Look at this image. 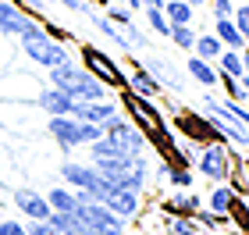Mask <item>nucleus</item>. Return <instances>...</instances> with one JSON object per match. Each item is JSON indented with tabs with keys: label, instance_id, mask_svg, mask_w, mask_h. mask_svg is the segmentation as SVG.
<instances>
[{
	"label": "nucleus",
	"instance_id": "obj_28",
	"mask_svg": "<svg viewBox=\"0 0 249 235\" xmlns=\"http://www.w3.org/2000/svg\"><path fill=\"white\" fill-rule=\"evenodd\" d=\"M164 178H167L175 189H189V185H192V171H189V167H182V164H171Z\"/></svg>",
	"mask_w": 249,
	"mask_h": 235
},
{
	"label": "nucleus",
	"instance_id": "obj_1",
	"mask_svg": "<svg viewBox=\"0 0 249 235\" xmlns=\"http://www.w3.org/2000/svg\"><path fill=\"white\" fill-rule=\"evenodd\" d=\"M50 86H57L61 93H68L71 100H110V89L75 61L50 68Z\"/></svg>",
	"mask_w": 249,
	"mask_h": 235
},
{
	"label": "nucleus",
	"instance_id": "obj_37",
	"mask_svg": "<svg viewBox=\"0 0 249 235\" xmlns=\"http://www.w3.org/2000/svg\"><path fill=\"white\" fill-rule=\"evenodd\" d=\"M185 4H189L192 11H199V7H207V4H210V0H185Z\"/></svg>",
	"mask_w": 249,
	"mask_h": 235
},
{
	"label": "nucleus",
	"instance_id": "obj_6",
	"mask_svg": "<svg viewBox=\"0 0 249 235\" xmlns=\"http://www.w3.org/2000/svg\"><path fill=\"white\" fill-rule=\"evenodd\" d=\"M21 50H25V57L32 64H39V68H57V64H68L71 61V50H68V43H57V39H21Z\"/></svg>",
	"mask_w": 249,
	"mask_h": 235
},
{
	"label": "nucleus",
	"instance_id": "obj_42",
	"mask_svg": "<svg viewBox=\"0 0 249 235\" xmlns=\"http://www.w3.org/2000/svg\"><path fill=\"white\" fill-rule=\"evenodd\" d=\"M239 4H249V0H239Z\"/></svg>",
	"mask_w": 249,
	"mask_h": 235
},
{
	"label": "nucleus",
	"instance_id": "obj_25",
	"mask_svg": "<svg viewBox=\"0 0 249 235\" xmlns=\"http://www.w3.org/2000/svg\"><path fill=\"white\" fill-rule=\"evenodd\" d=\"M192 217H196V225H199L203 232H217V228L228 225V214H213V210H207V207H199Z\"/></svg>",
	"mask_w": 249,
	"mask_h": 235
},
{
	"label": "nucleus",
	"instance_id": "obj_43",
	"mask_svg": "<svg viewBox=\"0 0 249 235\" xmlns=\"http://www.w3.org/2000/svg\"><path fill=\"white\" fill-rule=\"evenodd\" d=\"M124 235H132V232H124Z\"/></svg>",
	"mask_w": 249,
	"mask_h": 235
},
{
	"label": "nucleus",
	"instance_id": "obj_27",
	"mask_svg": "<svg viewBox=\"0 0 249 235\" xmlns=\"http://www.w3.org/2000/svg\"><path fill=\"white\" fill-rule=\"evenodd\" d=\"M121 32H124V39H128L132 54H135V50H146V47H150V36H146V32H142V25H135V21L121 25Z\"/></svg>",
	"mask_w": 249,
	"mask_h": 235
},
{
	"label": "nucleus",
	"instance_id": "obj_11",
	"mask_svg": "<svg viewBox=\"0 0 249 235\" xmlns=\"http://www.w3.org/2000/svg\"><path fill=\"white\" fill-rule=\"evenodd\" d=\"M47 132L57 139V146H61L64 153H71V150L78 146V121H75L71 114H53V118L47 121Z\"/></svg>",
	"mask_w": 249,
	"mask_h": 235
},
{
	"label": "nucleus",
	"instance_id": "obj_3",
	"mask_svg": "<svg viewBox=\"0 0 249 235\" xmlns=\"http://www.w3.org/2000/svg\"><path fill=\"white\" fill-rule=\"evenodd\" d=\"M61 178L68 189H78V193H89L96 203H104L107 193H110V182L96 175V167H86V164H75V161H64L61 164Z\"/></svg>",
	"mask_w": 249,
	"mask_h": 235
},
{
	"label": "nucleus",
	"instance_id": "obj_29",
	"mask_svg": "<svg viewBox=\"0 0 249 235\" xmlns=\"http://www.w3.org/2000/svg\"><path fill=\"white\" fill-rule=\"evenodd\" d=\"M231 21H235V29H239L242 36L249 39V4H235V11H231Z\"/></svg>",
	"mask_w": 249,
	"mask_h": 235
},
{
	"label": "nucleus",
	"instance_id": "obj_38",
	"mask_svg": "<svg viewBox=\"0 0 249 235\" xmlns=\"http://www.w3.org/2000/svg\"><path fill=\"white\" fill-rule=\"evenodd\" d=\"M239 121H242V125H246V128H249V110H246L242 104H239Z\"/></svg>",
	"mask_w": 249,
	"mask_h": 235
},
{
	"label": "nucleus",
	"instance_id": "obj_34",
	"mask_svg": "<svg viewBox=\"0 0 249 235\" xmlns=\"http://www.w3.org/2000/svg\"><path fill=\"white\" fill-rule=\"evenodd\" d=\"M0 235H29V232H25V225H21V221L4 217V221H0Z\"/></svg>",
	"mask_w": 249,
	"mask_h": 235
},
{
	"label": "nucleus",
	"instance_id": "obj_2",
	"mask_svg": "<svg viewBox=\"0 0 249 235\" xmlns=\"http://www.w3.org/2000/svg\"><path fill=\"white\" fill-rule=\"evenodd\" d=\"M78 54H82V68L93 75V78H100V82H104L110 93L128 86V75H124L118 64L110 61V54H104L100 47H93V43H82V50H78Z\"/></svg>",
	"mask_w": 249,
	"mask_h": 235
},
{
	"label": "nucleus",
	"instance_id": "obj_33",
	"mask_svg": "<svg viewBox=\"0 0 249 235\" xmlns=\"http://www.w3.org/2000/svg\"><path fill=\"white\" fill-rule=\"evenodd\" d=\"M210 11H213V18H231L235 0H210Z\"/></svg>",
	"mask_w": 249,
	"mask_h": 235
},
{
	"label": "nucleus",
	"instance_id": "obj_19",
	"mask_svg": "<svg viewBox=\"0 0 249 235\" xmlns=\"http://www.w3.org/2000/svg\"><path fill=\"white\" fill-rule=\"evenodd\" d=\"M221 75H228V78H242L246 72H242V50H228L224 47L221 54H217V64H213Z\"/></svg>",
	"mask_w": 249,
	"mask_h": 235
},
{
	"label": "nucleus",
	"instance_id": "obj_40",
	"mask_svg": "<svg viewBox=\"0 0 249 235\" xmlns=\"http://www.w3.org/2000/svg\"><path fill=\"white\" fill-rule=\"evenodd\" d=\"M242 72H246V75H249V47H246V50H242Z\"/></svg>",
	"mask_w": 249,
	"mask_h": 235
},
{
	"label": "nucleus",
	"instance_id": "obj_14",
	"mask_svg": "<svg viewBox=\"0 0 249 235\" xmlns=\"http://www.w3.org/2000/svg\"><path fill=\"white\" fill-rule=\"evenodd\" d=\"M124 89H128V93H135V96H146V100H157V96L164 93V89H160V82H157V78H153L150 72H146L142 64H139V68H135V72L128 75V86H124Z\"/></svg>",
	"mask_w": 249,
	"mask_h": 235
},
{
	"label": "nucleus",
	"instance_id": "obj_18",
	"mask_svg": "<svg viewBox=\"0 0 249 235\" xmlns=\"http://www.w3.org/2000/svg\"><path fill=\"white\" fill-rule=\"evenodd\" d=\"M89 21H93V25L100 29V32H104V36L110 39V43H114V47L121 50V54H132V47H128V39H124V32L114 25V21H110V18H104V15H96V11H93V15H89Z\"/></svg>",
	"mask_w": 249,
	"mask_h": 235
},
{
	"label": "nucleus",
	"instance_id": "obj_26",
	"mask_svg": "<svg viewBox=\"0 0 249 235\" xmlns=\"http://www.w3.org/2000/svg\"><path fill=\"white\" fill-rule=\"evenodd\" d=\"M196 36H199V32L192 29V25H171V36H167V39H175V47H182V50L192 54V47H196Z\"/></svg>",
	"mask_w": 249,
	"mask_h": 235
},
{
	"label": "nucleus",
	"instance_id": "obj_30",
	"mask_svg": "<svg viewBox=\"0 0 249 235\" xmlns=\"http://www.w3.org/2000/svg\"><path fill=\"white\" fill-rule=\"evenodd\" d=\"M175 232L178 235H199V225H196V217H185V214H175Z\"/></svg>",
	"mask_w": 249,
	"mask_h": 235
},
{
	"label": "nucleus",
	"instance_id": "obj_24",
	"mask_svg": "<svg viewBox=\"0 0 249 235\" xmlns=\"http://www.w3.org/2000/svg\"><path fill=\"white\" fill-rule=\"evenodd\" d=\"M142 11H146V25H150L153 36H171V21L160 7H142Z\"/></svg>",
	"mask_w": 249,
	"mask_h": 235
},
{
	"label": "nucleus",
	"instance_id": "obj_13",
	"mask_svg": "<svg viewBox=\"0 0 249 235\" xmlns=\"http://www.w3.org/2000/svg\"><path fill=\"white\" fill-rule=\"evenodd\" d=\"M36 104H39V110H47V114L53 118V114H71V107H75V100L68 96V93H61L57 86H47V89H39V96H36Z\"/></svg>",
	"mask_w": 249,
	"mask_h": 235
},
{
	"label": "nucleus",
	"instance_id": "obj_31",
	"mask_svg": "<svg viewBox=\"0 0 249 235\" xmlns=\"http://www.w3.org/2000/svg\"><path fill=\"white\" fill-rule=\"evenodd\" d=\"M104 18H110L114 25H128V21H135V18H132V11H128V7H118V4H110Z\"/></svg>",
	"mask_w": 249,
	"mask_h": 235
},
{
	"label": "nucleus",
	"instance_id": "obj_4",
	"mask_svg": "<svg viewBox=\"0 0 249 235\" xmlns=\"http://www.w3.org/2000/svg\"><path fill=\"white\" fill-rule=\"evenodd\" d=\"M231 167H235V161H231V150L224 146V143H203L199 146V157H196V171L203 175V178H210V182H228L231 178Z\"/></svg>",
	"mask_w": 249,
	"mask_h": 235
},
{
	"label": "nucleus",
	"instance_id": "obj_17",
	"mask_svg": "<svg viewBox=\"0 0 249 235\" xmlns=\"http://www.w3.org/2000/svg\"><path fill=\"white\" fill-rule=\"evenodd\" d=\"M199 207H203V196H196L192 189H182V193H178L175 199H167V203H164L167 214H185V217H192Z\"/></svg>",
	"mask_w": 249,
	"mask_h": 235
},
{
	"label": "nucleus",
	"instance_id": "obj_32",
	"mask_svg": "<svg viewBox=\"0 0 249 235\" xmlns=\"http://www.w3.org/2000/svg\"><path fill=\"white\" fill-rule=\"evenodd\" d=\"M57 4H64L68 11H75V15H86V18H89V15L96 11L93 4H89V0H57Z\"/></svg>",
	"mask_w": 249,
	"mask_h": 235
},
{
	"label": "nucleus",
	"instance_id": "obj_20",
	"mask_svg": "<svg viewBox=\"0 0 249 235\" xmlns=\"http://www.w3.org/2000/svg\"><path fill=\"white\" fill-rule=\"evenodd\" d=\"M47 203H50V210L75 214V210H78V196H75L68 185H57V189H50V193H47Z\"/></svg>",
	"mask_w": 249,
	"mask_h": 235
},
{
	"label": "nucleus",
	"instance_id": "obj_39",
	"mask_svg": "<svg viewBox=\"0 0 249 235\" xmlns=\"http://www.w3.org/2000/svg\"><path fill=\"white\" fill-rule=\"evenodd\" d=\"M124 7L128 11H142V0H124Z\"/></svg>",
	"mask_w": 249,
	"mask_h": 235
},
{
	"label": "nucleus",
	"instance_id": "obj_23",
	"mask_svg": "<svg viewBox=\"0 0 249 235\" xmlns=\"http://www.w3.org/2000/svg\"><path fill=\"white\" fill-rule=\"evenodd\" d=\"M235 196H239V193H235V185L221 182V185H217V189H213V193H210L207 207L213 210V214H228V210H231V199H235Z\"/></svg>",
	"mask_w": 249,
	"mask_h": 235
},
{
	"label": "nucleus",
	"instance_id": "obj_35",
	"mask_svg": "<svg viewBox=\"0 0 249 235\" xmlns=\"http://www.w3.org/2000/svg\"><path fill=\"white\" fill-rule=\"evenodd\" d=\"M15 4H18L21 11H25L29 18H39V15H43V7H47L43 0H15Z\"/></svg>",
	"mask_w": 249,
	"mask_h": 235
},
{
	"label": "nucleus",
	"instance_id": "obj_15",
	"mask_svg": "<svg viewBox=\"0 0 249 235\" xmlns=\"http://www.w3.org/2000/svg\"><path fill=\"white\" fill-rule=\"evenodd\" d=\"M185 75L196 78L203 89H213V86H217V78H221V72L213 68V61H203V57H196V54L185 61Z\"/></svg>",
	"mask_w": 249,
	"mask_h": 235
},
{
	"label": "nucleus",
	"instance_id": "obj_16",
	"mask_svg": "<svg viewBox=\"0 0 249 235\" xmlns=\"http://www.w3.org/2000/svg\"><path fill=\"white\" fill-rule=\"evenodd\" d=\"M213 36H217L228 50H246V47H249V39L242 36L239 29H235L231 18H213Z\"/></svg>",
	"mask_w": 249,
	"mask_h": 235
},
{
	"label": "nucleus",
	"instance_id": "obj_12",
	"mask_svg": "<svg viewBox=\"0 0 249 235\" xmlns=\"http://www.w3.org/2000/svg\"><path fill=\"white\" fill-rule=\"evenodd\" d=\"M29 21L32 18L15 4V0H0V32H4V36H21Z\"/></svg>",
	"mask_w": 249,
	"mask_h": 235
},
{
	"label": "nucleus",
	"instance_id": "obj_21",
	"mask_svg": "<svg viewBox=\"0 0 249 235\" xmlns=\"http://www.w3.org/2000/svg\"><path fill=\"white\" fill-rule=\"evenodd\" d=\"M164 15H167V21L171 25H192V18H196V11H192L185 0H164Z\"/></svg>",
	"mask_w": 249,
	"mask_h": 235
},
{
	"label": "nucleus",
	"instance_id": "obj_22",
	"mask_svg": "<svg viewBox=\"0 0 249 235\" xmlns=\"http://www.w3.org/2000/svg\"><path fill=\"white\" fill-rule=\"evenodd\" d=\"M221 50H224V43L213 36V32H199V36H196V47H192V54L203 57V61H217Z\"/></svg>",
	"mask_w": 249,
	"mask_h": 235
},
{
	"label": "nucleus",
	"instance_id": "obj_7",
	"mask_svg": "<svg viewBox=\"0 0 249 235\" xmlns=\"http://www.w3.org/2000/svg\"><path fill=\"white\" fill-rule=\"evenodd\" d=\"M142 68L150 72L157 82H160V89H171V93H185V68L171 64L167 57H160V54H150V57L142 61Z\"/></svg>",
	"mask_w": 249,
	"mask_h": 235
},
{
	"label": "nucleus",
	"instance_id": "obj_9",
	"mask_svg": "<svg viewBox=\"0 0 249 235\" xmlns=\"http://www.w3.org/2000/svg\"><path fill=\"white\" fill-rule=\"evenodd\" d=\"M11 199H15V207H18L29 221H47V217H50L47 196L36 193V189H15V193H11Z\"/></svg>",
	"mask_w": 249,
	"mask_h": 235
},
{
	"label": "nucleus",
	"instance_id": "obj_8",
	"mask_svg": "<svg viewBox=\"0 0 249 235\" xmlns=\"http://www.w3.org/2000/svg\"><path fill=\"white\" fill-rule=\"evenodd\" d=\"M104 207L107 210H114L118 217H135L139 214V207H142V193H135V189H124V185H110V193L104 199Z\"/></svg>",
	"mask_w": 249,
	"mask_h": 235
},
{
	"label": "nucleus",
	"instance_id": "obj_10",
	"mask_svg": "<svg viewBox=\"0 0 249 235\" xmlns=\"http://www.w3.org/2000/svg\"><path fill=\"white\" fill-rule=\"evenodd\" d=\"M114 110H121L114 100H75L71 118H75V121H93V125H104Z\"/></svg>",
	"mask_w": 249,
	"mask_h": 235
},
{
	"label": "nucleus",
	"instance_id": "obj_41",
	"mask_svg": "<svg viewBox=\"0 0 249 235\" xmlns=\"http://www.w3.org/2000/svg\"><path fill=\"white\" fill-rule=\"evenodd\" d=\"M142 7H164V0H142Z\"/></svg>",
	"mask_w": 249,
	"mask_h": 235
},
{
	"label": "nucleus",
	"instance_id": "obj_5",
	"mask_svg": "<svg viewBox=\"0 0 249 235\" xmlns=\"http://www.w3.org/2000/svg\"><path fill=\"white\" fill-rule=\"evenodd\" d=\"M75 217L82 221V225L93 232V235H124V217H118L114 210H107L104 203H96V199H89V203H78Z\"/></svg>",
	"mask_w": 249,
	"mask_h": 235
},
{
	"label": "nucleus",
	"instance_id": "obj_36",
	"mask_svg": "<svg viewBox=\"0 0 249 235\" xmlns=\"http://www.w3.org/2000/svg\"><path fill=\"white\" fill-rule=\"evenodd\" d=\"M25 232H29V235H57V232H53V228L47 225V221H29Z\"/></svg>",
	"mask_w": 249,
	"mask_h": 235
}]
</instances>
